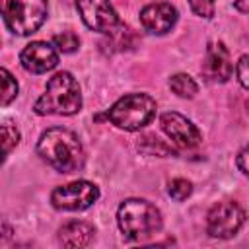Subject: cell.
<instances>
[{
    "mask_svg": "<svg viewBox=\"0 0 249 249\" xmlns=\"http://www.w3.org/2000/svg\"><path fill=\"white\" fill-rule=\"evenodd\" d=\"M19 142V130L16 126H12L10 123L2 124V148H4V160L10 156V152L18 146Z\"/></svg>",
    "mask_w": 249,
    "mask_h": 249,
    "instance_id": "17",
    "label": "cell"
},
{
    "mask_svg": "<svg viewBox=\"0 0 249 249\" xmlns=\"http://www.w3.org/2000/svg\"><path fill=\"white\" fill-rule=\"evenodd\" d=\"M214 4H216V0H189L191 10L198 18H212L214 16Z\"/></svg>",
    "mask_w": 249,
    "mask_h": 249,
    "instance_id": "19",
    "label": "cell"
},
{
    "mask_svg": "<svg viewBox=\"0 0 249 249\" xmlns=\"http://www.w3.org/2000/svg\"><path fill=\"white\" fill-rule=\"evenodd\" d=\"M76 8L84 23L93 31L115 33L117 29L124 27L109 0H76Z\"/></svg>",
    "mask_w": 249,
    "mask_h": 249,
    "instance_id": "8",
    "label": "cell"
},
{
    "mask_svg": "<svg viewBox=\"0 0 249 249\" xmlns=\"http://www.w3.org/2000/svg\"><path fill=\"white\" fill-rule=\"evenodd\" d=\"M160 124H161V130L181 148H195L202 140L200 130L181 113H175V111L163 113L160 119Z\"/></svg>",
    "mask_w": 249,
    "mask_h": 249,
    "instance_id": "9",
    "label": "cell"
},
{
    "mask_svg": "<svg viewBox=\"0 0 249 249\" xmlns=\"http://www.w3.org/2000/svg\"><path fill=\"white\" fill-rule=\"evenodd\" d=\"M0 76H2V105L6 107L18 95V82H16V78L6 68L0 70Z\"/></svg>",
    "mask_w": 249,
    "mask_h": 249,
    "instance_id": "15",
    "label": "cell"
},
{
    "mask_svg": "<svg viewBox=\"0 0 249 249\" xmlns=\"http://www.w3.org/2000/svg\"><path fill=\"white\" fill-rule=\"evenodd\" d=\"M167 193H169V196L175 198V200H185L187 196H191V193H193V185H191V181L177 177V179L169 181V185H167Z\"/></svg>",
    "mask_w": 249,
    "mask_h": 249,
    "instance_id": "18",
    "label": "cell"
},
{
    "mask_svg": "<svg viewBox=\"0 0 249 249\" xmlns=\"http://www.w3.org/2000/svg\"><path fill=\"white\" fill-rule=\"evenodd\" d=\"M117 224L126 239H144L160 231L161 212L148 200L128 198L117 210Z\"/></svg>",
    "mask_w": 249,
    "mask_h": 249,
    "instance_id": "3",
    "label": "cell"
},
{
    "mask_svg": "<svg viewBox=\"0 0 249 249\" xmlns=\"http://www.w3.org/2000/svg\"><path fill=\"white\" fill-rule=\"evenodd\" d=\"M19 62L31 74H45L58 64V51L47 41H33L21 51Z\"/></svg>",
    "mask_w": 249,
    "mask_h": 249,
    "instance_id": "10",
    "label": "cell"
},
{
    "mask_svg": "<svg viewBox=\"0 0 249 249\" xmlns=\"http://www.w3.org/2000/svg\"><path fill=\"white\" fill-rule=\"evenodd\" d=\"M6 27L19 37L35 33L47 18V0H0Z\"/></svg>",
    "mask_w": 249,
    "mask_h": 249,
    "instance_id": "5",
    "label": "cell"
},
{
    "mask_svg": "<svg viewBox=\"0 0 249 249\" xmlns=\"http://www.w3.org/2000/svg\"><path fill=\"white\" fill-rule=\"evenodd\" d=\"M53 43H54V47H56L58 51H62V53H74V51L80 47V39H78V35L72 33V31L56 33V35L53 37Z\"/></svg>",
    "mask_w": 249,
    "mask_h": 249,
    "instance_id": "16",
    "label": "cell"
},
{
    "mask_svg": "<svg viewBox=\"0 0 249 249\" xmlns=\"http://www.w3.org/2000/svg\"><path fill=\"white\" fill-rule=\"evenodd\" d=\"M99 198V189L89 181H72L53 191L51 202L58 210H86Z\"/></svg>",
    "mask_w": 249,
    "mask_h": 249,
    "instance_id": "7",
    "label": "cell"
},
{
    "mask_svg": "<svg viewBox=\"0 0 249 249\" xmlns=\"http://www.w3.org/2000/svg\"><path fill=\"white\" fill-rule=\"evenodd\" d=\"M235 74H237L239 84H241L245 89H249V54H245V56L239 58V62H237V66H235Z\"/></svg>",
    "mask_w": 249,
    "mask_h": 249,
    "instance_id": "20",
    "label": "cell"
},
{
    "mask_svg": "<svg viewBox=\"0 0 249 249\" xmlns=\"http://www.w3.org/2000/svg\"><path fill=\"white\" fill-rule=\"evenodd\" d=\"M156 101L148 93H126L117 99L105 117L123 130H140L156 115Z\"/></svg>",
    "mask_w": 249,
    "mask_h": 249,
    "instance_id": "4",
    "label": "cell"
},
{
    "mask_svg": "<svg viewBox=\"0 0 249 249\" xmlns=\"http://www.w3.org/2000/svg\"><path fill=\"white\" fill-rule=\"evenodd\" d=\"M140 23L148 33L163 35V33L171 31V27L177 23V10L169 2L148 4L140 12Z\"/></svg>",
    "mask_w": 249,
    "mask_h": 249,
    "instance_id": "11",
    "label": "cell"
},
{
    "mask_svg": "<svg viewBox=\"0 0 249 249\" xmlns=\"http://www.w3.org/2000/svg\"><path fill=\"white\" fill-rule=\"evenodd\" d=\"M33 109L37 115H76L82 109V91L76 78L70 72H56Z\"/></svg>",
    "mask_w": 249,
    "mask_h": 249,
    "instance_id": "2",
    "label": "cell"
},
{
    "mask_svg": "<svg viewBox=\"0 0 249 249\" xmlns=\"http://www.w3.org/2000/svg\"><path fill=\"white\" fill-rule=\"evenodd\" d=\"M245 222V212L237 202L224 200L210 208L206 216V230L212 237L230 239L233 237Z\"/></svg>",
    "mask_w": 249,
    "mask_h": 249,
    "instance_id": "6",
    "label": "cell"
},
{
    "mask_svg": "<svg viewBox=\"0 0 249 249\" xmlns=\"http://www.w3.org/2000/svg\"><path fill=\"white\" fill-rule=\"evenodd\" d=\"M93 226L82 220H72L58 230V239L64 247H86L93 239Z\"/></svg>",
    "mask_w": 249,
    "mask_h": 249,
    "instance_id": "13",
    "label": "cell"
},
{
    "mask_svg": "<svg viewBox=\"0 0 249 249\" xmlns=\"http://www.w3.org/2000/svg\"><path fill=\"white\" fill-rule=\"evenodd\" d=\"M202 72L212 82H228L233 72V64L224 43H210L206 49V58L202 62Z\"/></svg>",
    "mask_w": 249,
    "mask_h": 249,
    "instance_id": "12",
    "label": "cell"
},
{
    "mask_svg": "<svg viewBox=\"0 0 249 249\" xmlns=\"http://www.w3.org/2000/svg\"><path fill=\"white\" fill-rule=\"evenodd\" d=\"M169 88H171L173 93H177L179 97H187V99L195 97L196 91H198L196 82L189 74H175V76H171L169 78Z\"/></svg>",
    "mask_w": 249,
    "mask_h": 249,
    "instance_id": "14",
    "label": "cell"
},
{
    "mask_svg": "<svg viewBox=\"0 0 249 249\" xmlns=\"http://www.w3.org/2000/svg\"><path fill=\"white\" fill-rule=\"evenodd\" d=\"M237 167L243 175L249 177V144L245 148H241V152L237 154Z\"/></svg>",
    "mask_w": 249,
    "mask_h": 249,
    "instance_id": "21",
    "label": "cell"
},
{
    "mask_svg": "<svg viewBox=\"0 0 249 249\" xmlns=\"http://www.w3.org/2000/svg\"><path fill=\"white\" fill-rule=\"evenodd\" d=\"M37 154L60 173H74L82 169L86 161L84 146L78 134L62 126L49 128L39 136Z\"/></svg>",
    "mask_w": 249,
    "mask_h": 249,
    "instance_id": "1",
    "label": "cell"
},
{
    "mask_svg": "<svg viewBox=\"0 0 249 249\" xmlns=\"http://www.w3.org/2000/svg\"><path fill=\"white\" fill-rule=\"evenodd\" d=\"M247 111H249V99H247Z\"/></svg>",
    "mask_w": 249,
    "mask_h": 249,
    "instance_id": "22",
    "label": "cell"
}]
</instances>
